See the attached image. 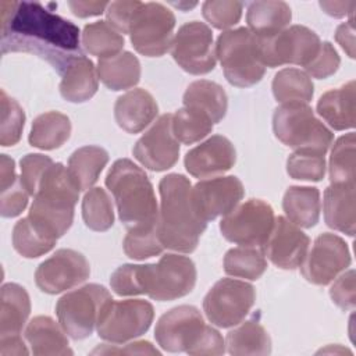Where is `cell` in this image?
Segmentation results:
<instances>
[{
	"mask_svg": "<svg viewBox=\"0 0 356 356\" xmlns=\"http://www.w3.org/2000/svg\"><path fill=\"white\" fill-rule=\"evenodd\" d=\"M68 6L72 11L74 15L81 17V18H86V17H95V15H100L103 13H106L108 3L107 1H82V0H76V1H68Z\"/></svg>",
	"mask_w": 356,
	"mask_h": 356,
	"instance_id": "cell-52",
	"label": "cell"
},
{
	"mask_svg": "<svg viewBox=\"0 0 356 356\" xmlns=\"http://www.w3.org/2000/svg\"><path fill=\"white\" fill-rule=\"evenodd\" d=\"M225 345L231 355H268L271 352L270 335L256 320L245 321L229 331Z\"/></svg>",
	"mask_w": 356,
	"mask_h": 356,
	"instance_id": "cell-34",
	"label": "cell"
},
{
	"mask_svg": "<svg viewBox=\"0 0 356 356\" xmlns=\"http://www.w3.org/2000/svg\"><path fill=\"white\" fill-rule=\"evenodd\" d=\"M25 338L36 356L72 355L64 328L49 316L33 317L25 328Z\"/></svg>",
	"mask_w": 356,
	"mask_h": 356,
	"instance_id": "cell-24",
	"label": "cell"
},
{
	"mask_svg": "<svg viewBox=\"0 0 356 356\" xmlns=\"http://www.w3.org/2000/svg\"><path fill=\"white\" fill-rule=\"evenodd\" d=\"M175 15L161 3H140L129 24L135 50L147 57H160L172 44Z\"/></svg>",
	"mask_w": 356,
	"mask_h": 356,
	"instance_id": "cell-10",
	"label": "cell"
},
{
	"mask_svg": "<svg viewBox=\"0 0 356 356\" xmlns=\"http://www.w3.org/2000/svg\"><path fill=\"white\" fill-rule=\"evenodd\" d=\"M120 220L131 227L157 221L159 210L152 182L146 172L129 159L114 161L106 175Z\"/></svg>",
	"mask_w": 356,
	"mask_h": 356,
	"instance_id": "cell-5",
	"label": "cell"
},
{
	"mask_svg": "<svg viewBox=\"0 0 356 356\" xmlns=\"http://www.w3.org/2000/svg\"><path fill=\"white\" fill-rule=\"evenodd\" d=\"M124 252L134 260H145L160 254L164 246L159 236L157 221L131 227L122 242Z\"/></svg>",
	"mask_w": 356,
	"mask_h": 356,
	"instance_id": "cell-38",
	"label": "cell"
},
{
	"mask_svg": "<svg viewBox=\"0 0 356 356\" xmlns=\"http://www.w3.org/2000/svg\"><path fill=\"white\" fill-rule=\"evenodd\" d=\"M97 75L111 90L131 89L140 79V63L132 53L122 51L113 57L100 58Z\"/></svg>",
	"mask_w": 356,
	"mask_h": 356,
	"instance_id": "cell-31",
	"label": "cell"
},
{
	"mask_svg": "<svg viewBox=\"0 0 356 356\" xmlns=\"http://www.w3.org/2000/svg\"><path fill=\"white\" fill-rule=\"evenodd\" d=\"M245 195L242 182L234 177H217L197 182L192 188V204L203 221L232 211Z\"/></svg>",
	"mask_w": 356,
	"mask_h": 356,
	"instance_id": "cell-19",
	"label": "cell"
},
{
	"mask_svg": "<svg viewBox=\"0 0 356 356\" xmlns=\"http://www.w3.org/2000/svg\"><path fill=\"white\" fill-rule=\"evenodd\" d=\"M274 221V210L268 203L250 199L222 217L220 231L229 242L263 249L273 231Z\"/></svg>",
	"mask_w": 356,
	"mask_h": 356,
	"instance_id": "cell-12",
	"label": "cell"
},
{
	"mask_svg": "<svg viewBox=\"0 0 356 356\" xmlns=\"http://www.w3.org/2000/svg\"><path fill=\"white\" fill-rule=\"evenodd\" d=\"M0 170H1V175H0V181H1V189L13 185L18 177L15 174V163L13 159H10L7 154H1L0 157Z\"/></svg>",
	"mask_w": 356,
	"mask_h": 356,
	"instance_id": "cell-56",
	"label": "cell"
},
{
	"mask_svg": "<svg viewBox=\"0 0 356 356\" xmlns=\"http://www.w3.org/2000/svg\"><path fill=\"white\" fill-rule=\"evenodd\" d=\"M154 338L167 352L189 355H222L225 343L220 332L207 325L195 306L182 305L164 313L154 330Z\"/></svg>",
	"mask_w": 356,
	"mask_h": 356,
	"instance_id": "cell-4",
	"label": "cell"
},
{
	"mask_svg": "<svg viewBox=\"0 0 356 356\" xmlns=\"http://www.w3.org/2000/svg\"><path fill=\"white\" fill-rule=\"evenodd\" d=\"M1 53L22 51L46 60L58 74L83 56L79 28L36 1L0 3Z\"/></svg>",
	"mask_w": 356,
	"mask_h": 356,
	"instance_id": "cell-1",
	"label": "cell"
},
{
	"mask_svg": "<svg viewBox=\"0 0 356 356\" xmlns=\"http://www.w3.org/2000/svg\"><path fill=\"white\" fill-rule=\"evenodd\" d=\"M139 277L142 295L160 302L174 300L192 292L196 267L186 256L167 253L157 264H139Z\"/></svg>",
	"mask_w": 356,
	"mask_h": 356,
	"instance_id": "cell-8",
	"label": "cell"
},
{
	"mask_svg": "<svg viewBox=\"0 0 356 356\" xmlns=\"http://www.w3.org/2000/svg\"><path fill=\"white\" fill-rule=\"evenodd\" d=\"M259 44L264 67L275 68L284 64L306 67L317 54L321 40L307 26L292 25L274 36L259 38Z\"/></svg>",
	"mask_w": 356,
	"mask_h": 356,
	"instance_id": "cell-14",
	"label": "cell"
},
{
	"mask_svg": "<svg viewBox=\"0 0 356 356\" xmlns=\"http://www.w3.org/2000/svg\"><path fill=\"white\" fill-rule=\"evenodd\" d=\"M266 268L267 261L259 248L239 246L229 249L224 256V271L232 277L257 280L264 274Z\"/></svg>",
	"mask_w": 356,
	"mask_h": 356,
	"instance_id": "cell-37",
	"label": "cell"
},
{
	"mask_svg": "<svg viewBox=\"0 0 356 356\" xmlns=\"http://www.w3.org/2000/svg\"><path fill=\"white\" fill-rule=\"evenodd\" d=\"M236 160L234 145L222 135H213L185 154V168L196 178L228 171Z\"/></svg>",
	"mask_w": 356,
	"mask_h": 356,
	"instance_id": "cell-21",
	"label": "cell"
},
{
	"mask_svg": "<svg viewBox=\"0 0 356 356\" xmlns=\"http://www.w3.org/2000/svg\"><path fill=\"white\" fill-rule=\"evenodd\" d=\"M330 296L332 302L342 310H352L356 303L355 295V271L349 270L341 277H338L331 289Z\"/></svg>",
	"mask_w": 356,
	"mask_h": 356,
	"instance_id": "cell-50",
	"label": "cell"
},
{
	"mask_svg": "<svg viewBox=\"0 0 356 356\" xmlns=\"http://www.w3.org/2000/svg\"><path fill=\"white\" fill-rule=\"evenodd\" d=\"M324 220L330 228L355 235V184H331L324 191Z\"/></svg>",
	"mask_w": 356,
	"mask_h": 356,
	"instance_id": "cell-23",
	"label": "cell"
},
{
	"mask_svg": "<svg viewBox=\"0 0 356 356\" xmlns=\"http://www.w3.org/2000/svg\"><path fill=\"white\" fill-rule=\"evenodd\" d=\"M54 161L44 154L29 153L21 159V182L29 196H35L46 170Z\"/></svg>",
	"mask_w": 356,
	"mask_h": 356,
	"instance_id": "cell-46",
	"label": "cell"
},
{
	"mask_svg": "<svg viewBox=\"0 0 356 356\" xmlns=\"http://www.w3.org/2000/svg\"><path fill=\"white\" fill-rule=\"evenodd\" d=\"M211 118L193 107H182L172 114V134L178 142L192 145L206 138L213 129Z\"/></svg>",
	"mask_w": 356,
	"mask_h": 356,
	"instance_id": "cell-39",
	"label": "cell"
},
{
	"mask_svg": "<svg viewBox=\"0 0 356 356\" xmlns=\"http://www.w3.org/2000/svg\"><path fill=\"white\" fill-rule=\"evenodd\" d=\"M108 163V153L100 146H83L76 149L68 159V174L81 191L90 189L99 179L100 172Z\"/></svg>",
	"mask_w": 356,
	"mask_h": 356,
	"instance_id": "cell-30",
	"label": "cell"
},
{
	"mask_svg": "<svg viewBox=\"0 0 356 356\" xmlns=\"http://www.w3.org/2000/svg\"><path fill=\"white\" fill-rule=\"evenodd\" d=\"M273 129L278 140L295 150L325 154L334 134L316 118L307 103H284L274 110Z\"/></svg>",
	"mask_w": 356,
	"mask_h": 356,
	"instance_id": "cell-7",
	"label": "cell"
},
{
	"mask_svg": "<svg viewBox=\"0 0 356 356\" xmlns=\"http://www.w3.org/2000/svg\"><path fill=\"white\" fill-rule=\"evenodd\" d=\"M134 157L147 170L165 171L178 161L179 143L172 134V114H163L135 143Z\"/></svg>",
	"mask_w": 356,
	"mask_h": 356,
	"instance_id": "cell-18",
	"label": "cell"
},
{
	"mask_svg": "<svg viewBox=\"0 0 356 356\" xmlns=\"http://www.w3.org/2000/svg\"><path fill=\"white\" fill-rule=\"evenodd\" d=\"M309 245V236L298 225L285 217H277L261 250L274 266L284 270H295L303 263Z\"/></svg>",
	"mask_w": 356,
	"mask_h": 356,
	"instance_id": "cell-20",
	"label": "cell"
},
{
	"mask_svg": "<svg viewBox=\"0 0 356 356\" xmlns=\"http://www.w3.org/2000/svg\"><path fill=\"white\" fill-rule=\"evenodd\" d=\"M29 193L24 188L21 178H18L13 185L1 189V216L15 217L19 216L28 204Z\"/></svg>",
	"mask_w": 356,
	"mask_h": 356,
	"instance_id": "cell-49",
	"label": "cell"
},
{
	"mask_svg": "<svg viewBox=\"0 0 356 356\" xmlns=\"http://www.w3.org/2000/svg\"><path fill=\"white\" fill-rule=\"evenodd\" d=\"M71 135L70 118L58 111L38 115L31 128L29 143L42 150H53L63 146Z\"/></svg>",
	"mask_w": 356,
	"mask_h": 356,
	"instance_id": "cell-33",
	"label": "cell"
},
{
	"mask_svg": "<svg viewBox=\"0 0 356 356\" xmlns=\"http://www.w3.org/2000/svg\"><path fill=\"white\" fill-rule=\"evenodd\" d=\"M92 353H129V355H160V352L153 348V345L147 341H139L134 343L125 345V348L117 349V348H110L108 345L104 346H97Z\"/></svg>",
	"mask_w": 356,
	"mask_h": 356,
	"instance_id": "cell-51",
	"label": "cell"
},
{
	"mask_svg": "<svg viewBox=\"0 0 356 356\" xmlns=\"http://www.w3.org/2000/svg\"><path fill=\"white\" fill-rule=\"evenodd\" d=\"M182 102L185 107H193L206 113L213 124L220 122L228 108V99L222 86L207 79L192 82L186 88Z\"/></svg>",
	"mask_w": 356,
	"mask_h": 356,
	"instance_id": "cell-32",
	"label": "cell"
},
{
	"mask_svg": "<svg viewBox=\"0 0 356 356\" xmlns=\"http://www.w3.org/2000/svg\"><path fill=\"white\" fill-rule=\"evenodd\" d=\"M99 88V75L95 64L88 57L82 56L74 60L60 83L61 96L71 103H83L93 97Z\"/></svg>",
	"mask_w": 356,
	"mask_h": 356,
	"instance_id": "cell-27",
	"label": "cell"
},
{
	"mask_svg": "<svg viewBox=\"0 0 356 356\" xmlns=\"http://www.w3.org/2000/svg\"><path fill=\"white\" fill-rule=\"evenodd\" d=\"M110 292L97 284H88L61 296L56 305L58 323L72 339L88 338L97 325Z\"/></svg>",
	"mask_w": 356,
	"mask_h": 356,
	"instance_id": "cell-9",
	"label": "cell"
},
{
	"mask_svg": "<svg viewBox=\"0 0 356 356\" xmlns=\"http://www.w3.org/2000/svg\"><path fill=\"white\" fill-rule=\"evenodd\" d=\"M335 40L341 44V47L348 53L350 58H355V24L353 15L345 24H341L335 32Z\"/></svg>",
	"mask_w": 356,
	"mask_h": 356,
	"instance_id": "cell-53",
	"label": "cell"
},
{
	"mask_svg": "<svg viewBox=\"0 0 356 356\" xmlns=\"http://www.w3.org/2000/svg\"><path fill=\"white\" fill-rule=\"evenodd\" d=\"M350 266L346 242L330 232L318 235L309 254L300 264L303 277L314 285H328Z\"/></svg>",
	"mask_w": 356,
	"mask_h": 356,
	"instance_id": "cell-16",
	"label": "cell"
},
{
	"mask_svg": "<svg viewBox=\"0 0 356 356\" xmlns=\"http://www.w3.org/2000/svg\"><path fill=\"white\" fill-rule=\"evenodd\" d=\"M56 239L49 238L43 232H40L28 217L21 218L15 222L13 229V245L14 249L26 259L39 257L47 252H50L54 245Z\"/></svg>",
	"mask_w": 356,
	"mask_h": 356,
	"instance_id": "cell-40",
	"label": "cell"
},
{
	"mask_svg": "<svg viewBox=\"0 0 356 356\" xmlns=\"http://www.w3.org/2000/svg\"><path fill=\"white\" fill-rule=\"evenodd\" d=\"M25 114L17 100L11 99L1 89V127H0V145L14 146L19 142L24 129Z\"/></svg>",
	"mask_w": 356,
	"mask_h": 356,
	"instance_id": "cell-44",
	"label": "cell"
},
{
	"mask_svg": "<svg viewBox=\"0 0 356 356\" xmlns=\"http://www.w3.org/2000/svg\"><path fill=\"white\" fill-rule=\"evenodd\" d=\"M90 267L83 254L72 249H58L35 271L38 288L50 295L71 289L89 278Z\"/></svg>",
	"mask_w": 356,
	"mask_h": 356,
	"instance_id": "cell-17",
	"label": "cell"
},
{
	"mask_svg": "<svg viewBox=\"0 0 356 356\" xmlns=\"http://www.w3.org/2000/svg\"><path fill=\"white\" fill-rule=\"evenodd\" d=\"M154 97L145 89L136 88L120 96L114 104V117L120 128L128 134L143 131L157 115Z\"/></svg>",
	"mask_w": 356,
	"mask_h": 356,
	"instance_id": "cell-22",
	"label": "cell"
},
{
	"mask_svg": "<svg viewBox=\"0 0 356 356\" xmlns=\"http://www.w3.org/2000/svg\"><path fill=\"white\" fill-rule=\"evenodd\" d=\"M0 303V338L19 335L31 313L28 292L18 284H4Z\"/></svg>",
	"mask_w": 356,
	"mask_h": 356,
	"instance_id": "cell-28",
	"label": "cell"
},
{
	"mask_svg": "<svg viewBox=\"0 0 356 356\" xmlns=\"http://www.w3.org/2000/svg\"><path fill=\"white\" fill-rule=\"evenodd\" d=\"M313 93L314 86L310 76L298 68H284L273 79V95L281 104L309 103Z\"/></svg>",
	"mask_w": 356,
	"mask_h": 356,
	"instance_id": "cell-35",
	"label": "cell"
},
{
	"mask_svg": "<svg viewBox=\"0 0 356 356\" xmlns=\"http://www.w3.org/2000/svg\"><path fill=\"white\" fill-rule=\"evenodd\" d=\"M82 217L88 228L107 231L114 224V210L110 196L103 188H90L82 200Z\"/></svg>",
	"mask_w": 356,
	"mask_h": 356,
	"instance_id": "cell-41",
	"label": "cell"
},
{
	"mask_svg": "<svg viewBox=\"0 0 356 356\" xmlns=\"http://www.w3.org/2000/svg\"><path fill=\"white\" fill-rule=\"evenodd\" d=\"M159 236L164 249L191 253L196 249L207 222L195 211L192 185L182 174H168L159 184Z\"/></svg>",
	"mask_w": 356,
	"mask_h": 356,
	"instance_id": "cell-2",
	"label": "cell"
},
{
	"mask_svg": "<svg viewBox=\"0 0 356 356\" xmlns=\"http://www.w3.org/2000/svg\"><path fill=\"white\" fill-rule=\"evenodd\" d=\"M317 113L335 131L355 127V81L327 90L317 102Z\"/></svg>",
	"mask_w": 356,
	"mask_h": 356,
	"instance_id": "cell-25",
	"label": "cell"
},
{
	"mask_svg": "<svg viewBox=\"0 0 356 356\" xmlns=\"http://www.w3.org/2000/svg\"><path fill=\"white\" fill-rule=\"evenodd\" d=\"M286 172L293 179L321 181L325 174L324 154L313 150H295L286 160Z\"/></svg>",
	"mask_w": 356,
	"mask_h": 356,
	"instance_id": "cell-43",
	"label": "cell"
},
{
	"mask_svg": "<svg viewBox=\"0 0 356 356\" xmlns=\"http://www.w3.org/2000/svg\"><path fill=\"white\" fill-rule=\"evenodd\" d=\"M171 56L186 72L207 74L216 67V50L211 29L200 21L184 24L171 44Z\"/></svg>",
	"mask_w": 356,
	"mask_h": 356,
	"instance_id": "cell-15",
	"label": "cell"
},
{
	"mask_svg": "<svg viewBox=\"0 0 356 356\" xmlns=\"http://www.w3.org/2000/svg\"><path fill=\"white\" fill-rule=\"evenodd\" d=\"M282 207L291 222L312 228L320 218V191L314 186H289L284 195Z\"/></svg>",
	"mask_w": 356,
	"mask_h": 356,
	"instance_id": "cell-29",
	"label": "cell"
},
{
	"mask_svg": "<svg viewBox=\"0 0 356 356\" xmlns=\"http://www.w3.org/2000/svg\"><path fill=\"white\" fill-rule=\"evenodd\" d=\"M174 6H175V7H178V8L185 7V4H181V3H174ZM195 6H196V3H192V4H189L188 7H195Z\"/></svg>",
	"mask_w": 356,
	"mask_h": 356,
	"instance_id": "cell-57",
	"label": "cell"
},
{
	"mask_svg": "<svg viewBox=\"0 0 356 356\" xmlns=\"http://www.w3.org/2000/svg\"><path fill=\"white\" fill-rule=\"evenodd\" d=\"M79 189L61 163H53L44 172L33 196L28 218L51 239L63 236L74 221Z\"/></svg>",
	"mask_w": 356,
	"mask_h": 356,
	"instance_id": "cell-3",
	"label": "cell"
},
{
	"mask_svg": "<svg viewBox=\"0 0 356 356\" xmlns=\"http://www.w3.org/2000/svg\"><path fill=\"white\" fill-rule=\"evenodd\" d=\"M140 6V1H129V0H121V1H111L108 3V7L106 10L107 22L120 33H129V24L131 19Z\"/></svg>",
	"mask_w": 356,
	"mask_h": 356,
	"instance_id": "cell-48",
	"label": "cell"
},
{
	"mask_svg": "<svg viewBox=\"0 0 356 356\" xmlns=\"http://www.w3.org/2000/svg\"><path fill=\"white\" fill-rule=\"evenodd\" d=\"M227 81L238 88H249L261 81L266 67L260 57L259 38L248 28L222 32L216 44Z\"/></svg>",
	"mask_w": 356,
	"mask_h": 356,
	"instance_id": "cell-6",
	"label": "cell"
},
{
	"mask_svg": "<svg viewBox=\"0 0 356 356\" xmlns=\"http://www.w3.org/2000/svg\"><path fill=\"white\" fill-rule=\"evenodd\" d=\"M320 7L331 17L342 18L345 15H353L356 7L355 1H320Z\"/></svg>",
	"mask_w": 356,
	"mask_h": 356,
	"instance_id": "cell-55",
	"label": "cell"
},
{
	"mask_svg": "<svg viewBox=\"0 0 356 356\" xmlns=\"http://www.w3.org/2000/svg\"><path fill=\"white\" fill-rule=\"evenodd\" d=\"M154 317L150 302L142 299L108 300L97 321V334L113 343H124L143 335Z\"/></svg>",
	"mask_w": 356,
	"mask_h": 356,
	"instance_id": "cell-11",
	"label": "cell"
},
{
	"mask_svg": "<svg viewBox=\"0 0 356 356\" xmlns=\"http://www.w3.org/2000/svg\"><path fill=\"white\" fill-rule=\"evenodd\" d=\"M124 36L107 21H97L85 25L82 31V44L85 50L99 58L113 57L121 53Z\"/></svg>",
	"mask_w": 356,
	"mask_h": 356,
	"instance_id": "cell-36",
	"label": "cell"
},
{
	"mask_svg": "<svg viewBox=\"0 0 356 356\" xmlns=\"http://www.w3.org/2000/svg\"><path fill=\"white\" fill-rule=\"evenodd\" d=\"M243 3L231 0H209L202 6L204 19L217 29H227L239 22Z\"/></svg>",
	"mask_w": 356,
	"mask_h": 356,
	"instance_id": "cell-45",
	"label": "cell"
},
{
	"mask_svg": "<svg viewBox=\"0 0 356 356\" xmlns=\"http://www.w3.org/2000/svg\"><path fill=\"white\" fill-rule=\"evenodd\" d=\"M292 18L291 7L285 1H253L248 7V29L257 38H270L286 28Z\"/></svg>",
	"mask_w": 356,
	"mask_h": 356,
	"instance_id": "cell-26",
	"label": "cell"
},
{
	"mask_svg": "<svg viewBox=\"0 0 356 356\" xmlns=\"http://www.w3.org/2000/svg\"><path fill=\"white\" fill-rule=\"evenodd\" d=\"M355 134L337 139L330 156L331 184H355Z\"/></svg>",
	"mask_w": 356,
	"mask_h": 356,
	"instance_id": "cell-42",
	"label": "cell"
},
{
	"mask_svg": "<svg viewBox=\"0 0 356 356\" xmlns=\"http://www.w3.org/2000/svg\"><path fill=\"white\" fill-rule=\"evenodd\" d=\"M0 355L1 356H22V355H28V349L19 335L0 338Z\"/></svg>",
	"mask_w": 356,
	"mask_h": 356,
	"instance_id": "cell-54",
	"label": "cell"
},
{
	"mask_svg": "<svg viewBox=\"0 0 356 356\" xmlns=\"http://www.w3.org/2000/svg\"><path fill=\"white\" fill-rule=\"evenodd\" d=\"M256 292L253 285L222 278L207 292L203 300V310L209 321L221 328L238 325L254 305Z\"/></svg>",
	"mask_w": 356,
	"mask_h": 356,
	"instance_id": "cell-13",
	"label": "cell"
},
{
	"mask_svg": "<svg viewBox=\"0 0 356 356\" xmlns=\"http://www.w3.org/2000/svg\"><path fill=\"white\" fill-rule=\"evenodd\" d=\"M341 64V58L330 42H321L320 49L314 58L305 67L307 75L317 79H324L337 72Z\"/></svg>",
	"mask_w": 356,
	"mask_h": 356,
	"instance_id": "cell-47",
	"label": "cell"
}]
</instances>
